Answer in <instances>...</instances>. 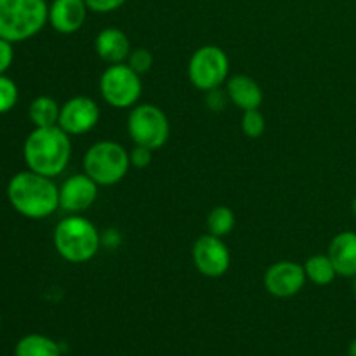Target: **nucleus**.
<instances>
[{
  "instance_id": "15",
  "label": "nucleus",
  "mask_w": 356,
  "mask_h": 356,
  "mask_svg": "<svg viewBox=\"0 0 356 356\" xmlns=\"http://www.w3.org/2000/svg\"><path fill=\"white\" fill-rule=\"evenodd\" d=\"M327 256L332 261L334 268H336L337 271V277H356V233H337V235L330 240Z\"/></svg>"
},
{
  "instance_id": "7",
  "label": "nucleus",
  "mask_w": 356,
  "mask_h": 356,
  "mask_svg": "<svg viewBox=\"0 0 356 356\" xmlns=\"http://www.w3.org/2000/svg\"><path fill=\"white\" fill-rule=\"evenodd\" d=\"M188 79L198 90H214L229 79V58L218 45H202L188 61Z\"/></svg>"
},
{
  "instance_id": "17",
  "label": "nucleus",
  "mask_w": 356,
  "mask_h": 356,
  "mask_svg": "<svg viewBox=\"0 0 356 356\" xmlns=\"http://www.w3.org/2000/svg\"><path fill=\"white\" fill-rule=\"evenodd\" d=\"M59 343L44 334H28L14 346V356H61Z\"/></svg>"
},
{
  "instance_id": "11",
  "label": "nucleus",
  "mask_w": 356,
  "mask_h": 356,
  "mask_svg": "<svg viewBox=\"0 0 356 356\" xmlns=\"http://www.w3.org/2000/svg\"><path fill=\"white\" fill-rule=\"evenodd\" d=\"M306 278L305 266L294 261H278L271 264L264 273V287L273 298L287 299L305 289Z\"/></svg>"
},
{
  "instance_id": "19",
  "label": "nucleus",
  "mask_w": 356,
  "mask_h": 356,
  "mask_svg": "<svg viewBox=\"0 0 356 356\" xmlns=\"http://www.w3.org/2000/svg\"><path fill=\"white\" fill-rule=\"evenodd\" d=\"M305 273L312 284L320 285V287H325L330 285L337 277V271L334 268L332 261L327 254H315V256L308 257L305 261Z\"/></svg>"
},
{
  "instance_id": "18",
  "label": "nucleus",
  "mask_w": 356,
  "mask_h": 356,
  "mask_svg": "<svg viewBox=\"0 0 356 356\" xmlns=\"http://www.w3.org/2000/svg\"><path fill=\"white\" fill-rule=\"evenodd\" d=\"M59 111H61V106L51 96H37L30 103L28 117L35 127H52V125H58Z\"/></svg>"
},
{
  "instance_id": "21",
  "label": "nucleus",
  "mask_w": 356,
  "mask_h": 356,
  "mask_svg": "<svg viewBox=\"0 0 356 356\" xmlns=\"http://www.w3.org/2000/svg\"><path fill=\"white\" fill-rule=\"evenodd\" d=\"M266 120L259 110H247L242 115V132L249 139H257L264 134Z\"/></svg>"
},
{
  "instance_id": "8",
  "label": "nucleus",
  "mask_w": 356,
  "mask_h": 356,
  "mask_svg": "<svg viewBox=\"0 0 356 356\" xmlns=\"http://www.w3.org/2000/svg\"><path fill=\"white\" fill-rule=\"evenodd\" d=\"M143 92L141 75L136 73L127 63L108 65L99 79V94L111 108L124 110L138 104Z\"/></svg>"
},
{
  "instance_id": "22",
  "label": "nucleus",
  "mask_w": 356,
  "mask_h": 356,
  "mask_svg": "<svg viewBox=\"0 0 356 356\" xmlns=\"http://www.w3.org/2000/svg\"><path fill=\"white\" fill-rule=\"evenodd\" d=\"M19 99V90L16 82L6 75H0V115L7 113L16 106Z\"/></svg>"
},
{
  "instance_id": "20",
  "label": "nucleus",
  "mask_w": 356,
  "mask_h": 356,
  "mask_svg": "<svg viewBox=\"0 0 356 356\" xmlns=\"http://www.w3.org/2000/svg\"><path fill=\"white\" fill-rule=\"evenodd\" d=\"M235 228V212L226 205H218L207 216V229L211 235L225 238Z\"/></svg>"
},
{
  "instance_id": "1",
  "label": "nucleus",
  "mask_w": 356,
  "mask_h": 356,
  "mask_svg": "<svg viewBox=\"0 0 356 356\" xmlns=\"http://www.w3.org/2000/svg\"><path fill=\"white\" fill-rule=\"evenodd\" d=\"M7 198L17 214L28 219H45L59 209V186L52 177L33 170H21L7 184Z\"/></svg>"
},
{
  "instance_id": "31",
  "label": "nucleus",
  "mask_w": 356,
  "mask_h": 356,
  "mask_svg": "<svg viewBox=\"0 0 356 356\" xmlns=\"http://www.w3.org/2000/svg\"><path fill=\"white\" fill-rule=\"evenodd\" d=\"M353 294H355V298H356V277H353Z\"/></svg>"
},
{
  "instance_id": "32",
  "label": "nucleus",
  "mask_w": 356,
  "mask_h": 356,
  "mask_svg": "<svg viewBox=\"0 0 356 356\" xmlns=\"http://www.w3.org/2000/svg\"><path fill=\"white\" fill-rule=\"evenodd\" d=\"M0 323H2V320H0Z\"/></svg>"
},
{
  "instance_id": "24",
  "label": "nucleus",
  "mask_w": 356,
  "mask_h": 356,
  "mask_svg": "<svg viewBox=\"0 0 356 356\" xmlns=\"http://www.w3.org/2000/svg\"><path fill=\"white\" fill-rule=\"evenodd\" d=\"M129 159H131V167H136V169H146V167L152 163L153 149L146 148V146L134 145V148L129 152Z\"/></svg>"
},
{
  "instance_id": "5",
  "label": "nucleus",
  "mask_w": 356,
  "mask_h": 356,
  "mask_svg": "<svg viewBox=\"0 0 356 356\" xmlns=\"http://www.w3.org/2000/svg\"><path fill=\"white\" fill-rule=\"evenodd\" d=\"M131 169L129 152L117 141H97L83 155V172L99 186H113Z\"/></svg>"
},
{
  "instance_id": "23",
  "label": "nucleus",
  "mask_w": 356,
  "mask_h": 356,
  "mask_svg": "<svg viewBox=\"0 0 356 356\" xmlns=\"http://www.w3.org/2000/svg\"><path fill=\"white\" fill-rule=\"evenodd\" d=\"M125 63H127V65L131 66L136 73L143 75V73H146L152 70L153 56L146 47H136V49H132L131 54H129L127 61Z\"/></svg>"
},
{
  "instance_id": "14",
  "label": "nucleus",
  "mask_w": 356,
  "mask_h": 356,
  "mask_svg": "<svg viewBox=\"0 0 356 356\" xmlns=\"http://www.w3.org/2000/svg\"><path fill=\"white\" fill-rule=\"evenodd\" d=\"M94 49L96 54L108 65H120L127 61L131 54V40L127 35L118 28H104L97 33L94 40Z\"/></svg>"
},
{
  "instance_id": "2",
  "label": "nucleus",
  "mask_w": 356,
  "mask_h": 356,
  "mask_svg": "<svg viewBox=\"0 0 356 356\" xmlns=\"http://www.w3.org/2000/svg\"><path fill=\"white\" fill-rule=\"evenodd\" d=\"M23 156L28 169L54 179L65 172L72 159L70 136L59 125L35 127L24 141Z\"/></svg>"
},
{
  "instance_id": "26",
  "label": "nucleus",
  "mask_w": 356,
  "mask_h": 356,
  "mask_svg": "<svg viewBox=\"0 0 356 356\" xmlns=\"http://www.w3.org/2000/svg\"><path fill=\"white\" fill-rule=\"evenodd\" d=\"M14 61V47L9 40L0 38V75H6Z\"/></svg>"
},
{
  "instance_id": "10",
  "label": "nucleus",
  "mask_w": 356,
  "mask_h": 356,
  "mask_svg": "<svg viewBox=\"0 0 356 356\" xmlns=\"http://www.w3.org/2000/svg\"><path fill=\"white\" fill-rule=\"evenodd\" d=\"M99 117V106L92 97L75 96L61 106L58 125L68 136H82L96 127Z\"/></svg>"
},
{
  "instance_id": "29",
  "label": "nucleus",
  "mask_w": 356,
  "mask_h": 356,
  "mask_svg": "<svg viewBox=\"0 0 356 356\" xmlns=\"http://www.w3.org/2000/svg\"><path fill=\"white\" fill-rule=\"evenodd\" d=\"M348 356H356V337L350 343V348H348Z\"/></svg>"
},
{
  "instance_id": "28",
  "label": "nucleus",
  "mask_w": 356,
  "mask_h": 356,
  "mask_svg": "<svg viewBox=\"0 0 356 356\" xmlns=\"http://www.w3.org/2000/svg\"><path fill=\"white\" fill-rule=\"evenodd\" d=\"M122 242V235L118 233V229L110 228L104 233H101V245L108 247V249H117Z\"/></svg>"
},
{
  "instance_id": "12",
  "label": "nucleus",
  "mask_w": 356,
  "mask_h": 356,
  "mask_svg": "<svg viewBox=\"0 0 356 356\" xmlns=\"http://www.w3.org/2000/svg\"><path fill=\"white\" fill-rule=\"evenodd\" d=\"M99 184L94 183L86 172L73 174L59 186V209L68 214H82L94 205Z\"/></svg>"
},
{
  "instance_id": "13",
  "label": "nucleus",
  "mask_w": 356,
  "mask_h": 356,
  "mask_svg": "<svg viewBox=\"0 0 356 356\" xmlns=\"http://www.w3.org/2000/svg\"><path fill=\"white\" fill-rule=\"evenodd\" d=\"M86 0H52L49 3V24L61 35L76 33L87 19Z\"/></svg>"
},
{
  "instance_id": "30",
  "label": "nucleus",
  "mask_w": 356,
  "mask_h": 356,
  "mask_svg": "<svg viewBox=\"0 0 356 356\" xmlns=\"http://www.w3.org/2000/svg\"><path fill=\"white\" fill-rule=\"evenodd\" d=\"M351 211H353V214H355V218H356V197H355L353 204H351Z\"/></svg>"
},
{
  "instance_id": "3",
  "label": "nucleus",
  "mask_w": 356,
  "mask_h": 356,
  "mask_svg": "<svg viewBox=\"0 0 356 356\" xmlns=\"http://www.w3.org/2000/svg\"><path fill=\"white\" fill-rule=\"evenodd\" d=\"M54 249L72 264L89 263L101 249V233L87 218L70 214L56 225L52 235Z\"/></svg>"
},
{
  "instance_id": "4",
  "label": "nucleus",
  "mask_w": 356,
  "mask_h": 356,
  "mask_svg": "<svg viewBox=\"0 0 356 356\" xmlns=\"http://www.w3.org/2000/svg\"><path fill=\"white\" fill-rule=\"evenodd\" d=\"M47 23L45 0H0V38L10 44L30 40Z\"/></svg>"
},
{
  "instance_id": "9",
  "label": "nucleus",
  "mask_w": 356,
  "mask_h": 356,
  "mask_svg": "<svg viewBox=\"0 0 356 356\" xmlns=\"http://www.w3.org/2000/svg\"><path fill=\"white\" fill-rule=\"evenodd\" d=\"M191 256L198 273L207 278H221L232 264V254L226 243L211 233L197 238L191 249Z\"/></svg>"
},
{
  "instance_id": "16",
  "label": "nucleus",
  "mask_w": 356,
  "mask_h": 356,
  "mask_svg": "<svg viewBox=\"0 0 356 356\" xmlns=\"http://www.w3.org/2000/svg\"><path fill=\"white\" fill-rule=\"evenodd\" d=\"M229 97V103L238 106L242 111L259 110L263 104V89L259 83L249 75H233L226 80L225 87Z\"/></svg>"
},
{
  "instance_id": "25",
  "label": "nucleus",
  "mask_w": 356,
  "mask_h": 356,
  "mask_svg": "<svg viewBox=\"0 0 356 356\" xmlns=\"http://www.w3.org/2000/svg\"><path fill=\"white\" fill-rule=\"evenodd\" d=\"M125 2H127V0H86L90 13H97V14L113 13V10L120 9Z\"/></svg>"
},
{
  "instance_id": "27",
  "label": "nucleus",
  "mask_w": 356,
  "mask_h": 356,
  "mask_svg": "<svg viewBox=\"0 0 356 356\" xmlns=\"http://www.w3.org/2000/svg\"><path fill=\"white\" fill-rule=\"evenodd\" d=\"M228 103H229L228 94H226V90H221V87L214 90H209L207 92V106L211 108V110L221 111L225 110Z\"/></svg>"
},
{
  "instance_id": "6",
  "label": "nucleus",
  "mask_w": 356,
  "mask_h": 356,
  "mask_svg": "<svg viewBox=\"0 0 356 356\" xmlns=\"http://www.w3.org/2000/svg\"><path fill=\"white\" fill-rule=\"evenodd\" d=\"M127 132L134 145L156 152L169 141V118L156 104H136L129 111Z\"/></svg>"
}]
</instances>
